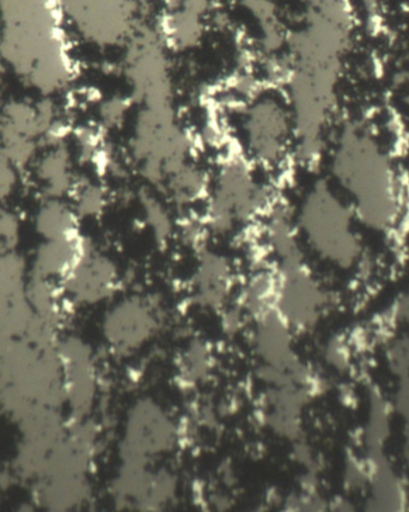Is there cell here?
I'll return each instance as SVG.
<instances>
[{
	"label": "cell",
	"mask_w": 409,
	"mask_h": 512,
	"mask_svg": "<svg viewBox=\"0 0 409 512\" xmlns=\"http://www.w3.org/2000/svg\"><path fill=\"white\" fill-rule=\"evenodd\" d=\"M108 204V194L97 182H89L82 186L79 192L78 209L79 215L85 217H97L105 211Z\"/></svg>",
	"instance_id": "cell-10"
},
{
	"label": "cell",
	"mask_w": 409,
	"mask_h": 512,
	"mask_svg": "<svg viewBox=\"0 0 409 512\" xmlns=\"http://www.w3.org/2000/svg\"><path fill=\"white\" fill-rule=\"evenodd\" d=\"M279 199L260 169L234 145L218 158L200 215L213 236H230L258 224Z\"/></svg>",
	"instance_id": "cell-2"
},
{
	"label": "cell",
	"mask_w": 409,
	"mask_h": 512,
	"mask_svg": "<svg viewBox=\"0 0 409 512\" xmlns=\"http://www.w3.org/2000/svg\"><path fill=\"white\" fill-rule=\"evenodd\" d=\"M169 46L161 34H139L128 45L124 73L130 99L138 107L174 105Z\"/></svg>",
	"instance_id": "cell-6"
},
{
	"label": "cell",
	"mask_w": 409,
	"mask_h": 512,
	"mask_svg": "<svg viewBox=\"0 0 409 512\" xmlns=\"http://www.w3.org/2000/svg\"><path fill=\"white\" fill-rule=\"evenodd\" d=\"M327 179L343 194L370 234L398 236L409 219L404 167L386 139L365 119H351L329 138Z\"/></svg>",
	"instance_id": "cell-1"
},
{
	"label": "cell",
	"mask_w": 409,
	"mask_h": 512,
	"mask_svg": "<svg viewBox=\"0 0 409 512\" xmlns=\"http://www.w3.org/2000/svg\"><path fill=\"white\" fill-rule=\"evenodd\" d=\"M127 150L144 186L160 191L170 175L193 160L194 140L174 105L139 107Z\"/></svg>",
	"instance_id": "cell-5"
},
{
	"label": "cell",
	"mask_w": 409,
	"mask_h": 512,
	"mask_svg": "<svg viewBox=\"0 0 409 512\" xmlns=\"http://www.w3.org/2000/svg\"><path fill=\"white\" fill-rule=\"evenodd\" d=\"M210 184V170L193 158L170 175L157 192L169 201L175 211L186 212L187 215L195 207L203 206Z\"/></svg>",
	"instance_id": "cell-7"
},
{
	"label": "cell",
	"mask_w": 409,
	"mask_h": 512,
	"mask_svg": "<svg viewBox=\"0 0 409 512\" xmlns=\"http://www.w3.org/2000/svg\"><path fill=\"white\" fill-rule=\"evenodd\" d=\"M140 216L152 235L168 240L177 230L175 210L169 201L154 188L143 186L137 195Z\"/></svg>",
	"instance_id": "cell-9"
},
{
	"label": "cell",
	"mask_w": 409,
	"mask_h": 512,
	"mask_svg": "<svg viewBox=\"0 0 409 512\" xmlns=\"http://www.w3.org/2000/svg\"><path fill=\"white\" fill-rule=\"evenodd\" d=\"M292 209L301 241L322 260L341 270L360 262L365 229L327 176L311 180Z\"/></svg>",
	"instance_id": "cell-3"
},
{
	"label": "cell",
	"mask_w": 409,
	"mask_h": 512,
	"mask_svg": "<svg viewBox=\"0 0 409 512\" xmlns=\"http://www.w3.org/2000/svg\"><path fill=\"white\" fill-rule=\"evenodd\" d=\"M233 271L227 259L213 253H205L195 274L194 288L201 303L221 306L233 290Z\"/></svg>",
	"instance_id": "cell-8"
},
{
	"label": "cell",
	"mask_w": 409,
	"mask_h": 512,
	"mask_svg": "<svg viewBox=\"0 0 409 512\" xmlns=\"http://www.w3.org/2000/svg\"><path fill=\"white\" fill-rule=\"evenodd\" d=\"M133 105L130 97L113 96L111 99L103 102L101 107V121L107 130H117L126 124L130 117L131 106Z\"/></svg>",
	"instance_id": "cell-11"
},
{
	"label": "cell",
	"mask_w": 409,
	"mask_h": 512,
	"mask_svg": "<svg viewBox=\"0 0 409 512\" xmlns=\"http://www.w3.org/2000/svg\"><path fill=\"white\" fill-rule=\"evenodd\" d=\"M231 115L235 145L262 173L280 172L293 161L295 124L285 93L264 87Z\"/></svg>",
	"instance_id": "cell-4"
}]
</instances>
